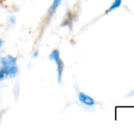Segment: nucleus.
Instances as JSON below:
<instances>
[{
  "instance_id": "f257e3e1",
  "label": "nucleus",
  "mask_w": 134,
  "mask_h": 134,
  "mask_svg": "<svg viewBox=\"0 0 134 134\" xmlns=\"http://www.w3.org/2000/svg\"><path fill=\"white\" fill-rule=\"evenodd\" d=\"M17 58L12 55H6L0 58V71L9 77L15 76L18 72Z\"/></svg>"
},
{
  "instance_id": "f03ea898",
  "label": "nucleus",
  "mask_w": 134,
  "mask_h": 134,
  "mask_svg": "<svg viewBox=\"0 0 134 134\" xmlns=\"http://www.w3.org/2000/svg\"><path fill=\"white\" fill-rule=\"evenodd\" d=\"M50 60H52L54 62L56 65V70H57V74H58V81L59 83H61L62 76H63V72H64V63L61 58L60 56V52L58 49H54L51 51L49 56Z\"/></svg>"
},
{
  "instance_id": "7ed1b4c3",
  "label": "nucleus",
  "mask_w": 134,
  "mask_h": 134,
  "mask_svg": "<svg viewBox=\"0 0 134 134\" xmlns=\"http://www.w3.org/2000/svg\"><path fill=\"white\" fill-rule=\"evenodd\" d=\"M78 100L81 104H85L86 106H93L96 104L95 100H94V99L92 97H91L90 96H88L86 93H82V92L79 93Z\"/></svg>"
},
{
  "instance_id": "20e7f679",
  "label": "nucleus",
  "mask_w": 134,
  "mask_h": 134,
  "mask_svg": "<svg viewBox=\"0 0 134 134\" xmlns=\"http://www.w3.org/2000/svg\"><path fill=\"white\" fill-rule=\"evenodd\" d=\"M122 2V0H115L114 2L112 3V5H111L110 6V8L107 9V13H109V12H111V11H112V10H114V9H118V7H120Z\"/></svg>"
},
{
  "instance_id": "39448f33",
  "label": "nucleus",
  "mask_w": 134,
  "mask_h": 134,
  "mask_svg": "<svg viewBox=\"0 0 134 134\" xmlns=\"http://www.w3.org/2000/svg\"><path fill=\"white\" fill-rule=\"evenodd\" d=\"M62 0H54L52 5H51V12L55 11L59 7V5L62 4Z\"/></svg>"
},
{
  "instance_id": "423d86ee",
  "label": "nucleus",
  "mask_w": 134,
  "mask_h": 134,
  "mask_svg": "<svg viewBox=\"0 0 134 134\" xmlns=\"http://www.w3.org/2000/svg\"><path fill=\"white\" fill-rule=\"evenodd\" d=\"M2 46H3V41L0 38V49L2 48Z\"/></svg>"
},
{
  "instance_id": "0eeeda50",
  "label": "nucleus",
  "mask_w": 134,
  "mask_h": 134,
  "mask_svg": "<svg viewBox=\"0 0 134 134\" xmlns=\"http://www.w3.org/2000/svg\"><path fill=\"white\" fill-rule=\"evenodd\" d=\"M3 78H4V75H3V74H2V73L0 71V80H2Z\"/></svg>"
},
{
  "instance_id": "6e6552de",
  "label": "nucleus",
  "mask_w": 134,
  "mask_h": 134,
  "mask_svg": "<svg viewBox=\"0 0 134 134\" xmlns=\"http://www.w3.org/2000/svg\"><path fill=\"white\" fill-rule=\"evenodd\" d=\"M0 58H1V57H0Z\"/></svg>"
}]
</instances>
